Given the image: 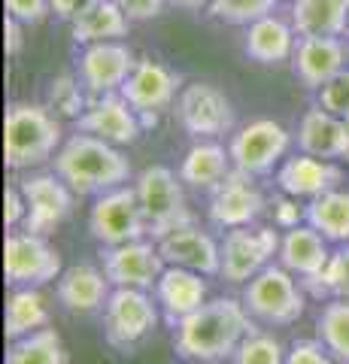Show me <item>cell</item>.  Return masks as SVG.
Masks as SVG:
<instances>
[{"label":"cell","instance_id":"34","mask_svg":"<svg viewBox=\"0 0 349 364\" xmlns=\"http://www.w3.org/2000/svg\"><path fill=\"white\" fill-rule=\"evenodd\" d=\"M82 79H76L70 73H61L55 76L49 82V91H46V107L55 112L58 119H80L82 112L88 109V100L80 88Z\"/></svg>","mask_w":349,"mask_h":364},{"label":"cell","instance_id":"14","mask_svg":"<svg viewBox=\"0 0 349 364\" xmlns=\"http://www.w3.org/2000/svg\"><path fill=\"white\" fill-rule=\"evenodd\" d=\"M18 186L28 200V215L21 228L31 234H52L73 213V188L58 173H37L18 179Z\"/></svg>","mask_w":349,"mask_h":364},{"label":"cell","instance_id":"1","mask_svg":"<svg viewBox=\"0 0 349 364\" xmlns=\"http://www.w3.org/2000/svg\"><path fill=\"white\" fill-rule=\"evenodd\" d=\"M252 331L255 325L243 301L216 298L173 325V352L183 361L219 364L234 358V352Z\"/></svg>","mask_w":349,"mask_h":364},{"label":"cell","instance_id":"8","mask_svg":"<svg viewBox=\"0 0 349 364\" xmlns=\"http://www.w3.org/2000/svg\"><path fill=\"white\" fill-rule=\"evenodd\" d=\"M173 116L195 140H216V136L231 134L237 124L231 100L210 82H191L179 91Z\"/></svg>","mask_w":349,"mask_h":364},{"label":"cell","instance_id":"27","mask_svg":"<svg viewBox=\"0 0 349 364\" xmlns=\"http://www.w3.org/2000/svg\"><path fill=\"white\" fill-rule=\"evenodd\" d=\"M234 170L231 152L213 140H198L186 152L183 164H179V179L191 188H207L213 191L219 182Z\"/></svg>","mask_w":349,"mask_h":364},{"label":"cell","instance_id":"28","mask_svg":"<svg viewBox=\"0 0 349 364\" xmlns=\"http://www.w3.org/2000/svg\"><path fill=\"white\" fill-rule=\"evenodd\" d=\"M131 31V18L125 16L116 0H97V4L82 13L76 21H70V33L76 43L92 46V43H107V40H122Z\"/></svg>","mask_w":349,"mask_h":364},{"label":"cell","instance_id":"15","mask_svg":"<svg viewBox=\"0 0 349 364\" xmlns=\"http://www.w3.org/2000/svg\"><path fill=\"white\" fill-rule=\"evenodd\" d=\"M76 128L112 146H128L137 143V136L143 134V122L140 112L119 91H112V95H97L95 100H88V109L76 119Z\"/></svg>","mask_w":349,"mask_h":364},{"label":"cell","instance_id":"44","mask_svg":"<svg viewBox=\"0 0 349 364\" xmlns=\"http://www.w3.org/2000/svg\"><path fill=\"white\" fill-rule=\"evenodd\" d=\"M21 28H25V25H21L18 18L6 16V21H4V33H6L4 46H6V55H18L21 52V43H25V31H21Z\"/></svg>","mask_w":349,"mask_h":364},{"label":"cell","instance_id":"10","mask_svg":"<svg viewBox=\"0 0 349 364\" xmlns=\"http://www.w3.org/2000/svg\"><path fill=\"white\" fill-rule=\"evenodd\" d=\"M279 237L274 228H231L222 240V270L219 277L231 286H243L249 282L255 273H262L270 258L279 255Z\"/></svg>","mask_w":349,"mask_h":364},{"label":"cell","instance_id":"22","mask_svg":"<svg viewBox=\"0 0 349 364\" xmlns=\"http://www.w3.org/2000/svg\"><path fill=\"white\" fill-rule=\"evenodd\" d=\"M200 277H204V273L167 264L164 273L159 277V282H155V301H159L171 328L179 322V318H186L188 313H195L198 306L207 304V282Z\"/></svg>","mask_w":349,"mask_h":364},{"label":"cell","instance_id":"25","mask_svg":"<svg viewBox=\"0 0 349 364\" xmlns=\"http://www.w3.org/2000/svg\"><path fill=\"white\" fill-rule=\"evenodd\" d=\"M328 258H331L328 240H325L313 225L289 228L286 237L279 240V264L289 273H298L301 279L322 273V267L328 264Z\"/></svg>","mask_w":349,"mask_h":364},{"label":"cell","instance_id":"18","mask_svg":"<svg viewBox=\"0 0 349 364\" xmlns=\"http://www.w3.org/2000/svg\"><path fill=\"white\" fill-rule=\"evenodd\" d=\"M176 91H179V76L173 70H167L161 61L140 58L131 76L125 79V85L119 88V95L143 116V112H161L173 107L179 97Z\"/></svg>","mask_w":349,"mask_h":364},{"label":"cell","instance_id":"3","mask_svg":"<svg viewBox=\"0 0 349 364\" xmlns=\"http://www.w3.org/2000/svg\"><path fill=\"white\" fill-rule=\"evenodd\" d=\"M61 122L49 107L9 104L4 119V155L9 170H28L58 152Z\"/></svg>","mask_w":349,"mask_h":364},{"label":"cell","instance_id":"42","mask_svg":"<svg viewBox=\"0 0 349 364\" xmlns=\"http://www.w3.org/2000/svg\"><path fill=\"white\" fill-rule=\"evenodd\" d=\"M25 215H28V200L21 195V186H6V210H4V219H6V228L25 225Z\"/></svg>","mask_w":349,"mask_h":364},{"label":"cell","instance_id":"9","mask_svg":"<svg viewBox=\"0 0 349 364\" xmlns=\"http://www.w3.org/2000/svg\"><path fill=\"white\" fill-rule=\"evenodd\" d=\"M88 231L100 246H122L149 237L137 200V188L119 186L112 191H104L95 200L92 213H88Z\"/></svg>","mask_w":349,"mask_h":364},{"label":"cell","instance_id":"16","mask_svg":"<svg viewBox=\"0 0 349 364\" xmlns=\"http://www.w3.org/2000/svg\"><path fill=\"white\" fill-rule=\"evenodd\" d=\"M76 67H80L82 85L92 95H112V91L125 85V79L137 67V58H134L131 46L119 40H107V43L85 46Z\"/></svg>","mask_w":349,"mask_h":364},{"label":"cell","instance_id":"46","mask_svg":"<svg viewBox=\"0 0 349 364\" xmlns=\"http://www.w3.org/2000/svg\"><path fill=\"white\" fill-rule=\"evenodd\" d=\"M346 122V143H349V119H343ZM346 161H349V146H346Z\"/></svg>","mask_w":349,"mask_h":364},{"label":"cell","instance_id":"23","mask_svg":"<svg viewBox=\"0 0 349 364\" xmlns=\"http://www.w3.org/2000/svg\"><path fill=\"white\" fill-rule=\"evenodd\" d=\"M295 46H298V31L291 25V18L286 21L276 13L246 25V33H243L246 58L255 64H267V67L289 61L295 55Z\"/></svg>","mask_w":349,"mask_h":364},{"label":"cell","instance_id":"2","mask_svg":"<svg viewBox=\"0 0 349 364\" xmlns=\"http://www.w3.org/2000/svg\"><path fill=\"white\" fill-rule=\"evenodd\" d=\"M55 173L73 188V195L100 198L104 191L125 186L131 179V161L112 143L95 134L76 131L55 152Z\"/></svg>","mask_w":349,"mask_h":364},{"label":"cell","instance_id":"19","mask_svg":"<svg viewBox=\"0 0 349 364\" xmlns=\"http://www.w3.org/2000/svg\"><path fill=\"white\" fill-rule=\"evenodd\" d=\"M159 252L167 264L204 273V277H219L222 270V243H216L207 231H200L195 225L176 228L173 234L161 237Z\"/></svg>","mask_w":349,"mask_h":364},{"label":"cell","instance_id":"24","mask_svg":"<svg viewBox=\"0 0 349 364\" xmlns=\"http://www.w3.org/2000/svg\"><path fill=\"white\" fill-rule=\"evenodd\" d=\"M298 149L316 158H328V161H346V122L331 116L328 109L319 104L310 107L298 122Z\"/></svg>","mask_w":349,"mask_h":364},{"label":"cell","instance_id":"45","mask_svg":"<svg viewBox=\"0 0 349 364\" xmlns=\"http://www.w3.org/2000/svg\"><path fill=\"white\" fill-rule=\"evenodd\" d=\"M167 4H173V6H183V9H191V13H198V9L210 6L213 0H167Z\"/></svg>","mask_w":349,"mask_h":364},{"label":"cell","instance_id":"36","mask_svg":"<svg viewBox=\"0 0 349 364\" xmlns=\"http://www.w3.org/2000/svg\"><path fill=\"white\" fill-rule=\"evenodd\" d=\"M234 364H286V352L283 343L270 334L252 331L249 337L240 343V349L234 352Z\"/></svg>","mask_w":349,"mask_h":364},{"label":"cell","instance_id":"21","mask_svg":"<svg viewBox=\"0 0 349 364\" xmlns=\"http://www.w3.org/2000/svg\"><path fill=\"white\" fill-rule=\"evenodd\" d=\"M109 286L104 270H97L95 264H73L67 267L58 277V286H55V294H58V304L67 313L73 316H92L97 310H104L109 301Z\"/></svg>","mask_w":349,"mask_h":364},{"label":"cell","instance_id":"39","mask_svg":"<svg viewBox=\"0 0 349 364\" xmlns=\"http://www.w3.org/2000/svg\"><path fill=\"white\" fill-rule=\"evenodd\" d=\"M6 16L18 18L21 25H40L52 13V0H4Z\"/></svg>","mask_w":349,"mask_h":364},{"label":"cell","instance_id":"29","mask_svg":"<svg viewBox=\"0 0 349 364\" xmlns=\"http://www.w3.org/2000/svg\"><path fill=\"white\" fill-rule=\"evenodd\" d=\"M307 225H313L328 243H349V191L331 188L307 203Z\"/></svg>","mask_w":349,"mask_h":364},{"label":"cell","instance_id":"11","mask_svg":"<svg viewBox=\"0 0 349 364\" xmlns=\"http://www.w3.org/2000/svg\"><path fill=\"white\" fill-rule=\"evenodd\" d=\"M291 146V134L274 119H255L234 131L228 152L237 170L249 176H267L286 158Z\"/></svg>","mask_w":349,"mask_h":364},{"label":"cell","instance_id":"32","mask_svg":"<svg viewBox=\"0 0 349 364\" xmlns=\"http://www.w3.org/2000/svg\"><path fill=\"white\" fill-rule=\"evenodd\" d=\"M304 282V291L313 294L316 301L322 298H346L349 301V243H343L337 252H331L328 264L322 267V273H316V277H307L301 279Z\"/></svg>","mask_w":349,"mask_h":364},{"label":"cell","instance_id":"6","mask_svg":"<svg viewBox=\"0 0 349 364\" xmlns=\"http://www.w3.org/2000/svg\"><path fill=\"white\" fill-rule=\"evenodd\" d=\"M240 301L252 318L267 325H291L304 316V291L283 264H267L262 273H255L246 282Z\"/></svg>","mask_w":349,"mask_h":364},{"label":"cell","instance_id":"13","mask_svg":"<svg viewBox=\"0 0 349 364\" xmlns=\"http://www.w3.org/2000/svg\"><path fill=\"white\" fill-rule=\"evenodd\" d=\"M104 273L112 289H155V282L164 273L167 261L159 252V243L152 240H131L122 246H104L100 252Z\"/></svg>","mask_w":349,"mask_h":364},{"label":"cell","instance_id":"35","mask_svg":"<svg viewBox=\"0 0 349 364\" xmlns=\"http://www.w3.org/2000/svg\"><path fill=\"white\" fill-rule=\"evenodd\" d=\"M279 6V0H213L207 6L210 16L225 25H252V21L274 16Z\"/></svg>","mask_w":349,"mask_h":364},{"label":"cell","instance_id":"33","mask_svg":"<svg viewBox=\"0 0 349 364\" xmlns=\"http://www.w3.org/2000/svg\"><path fill=\"white\" fill-rule=\"evenodd\" d=\"M316 328H319V340L325 343V349L340 364H349V301L334 298L325 304Z\"/></svg>","mask_w":349,"mask_h":364},{"label":"cell","instance_id":"30","mask_svg":"<svg viewBox=\"0 0 349 364\" xmlns=\"http://www.w3.org/2000/svg\"><path fill=\"white\" fill-rule=\"evenodd\" d=\"M49 325V310H46V298L33 289H13V294L6 298V318H4V334L6 340H18L31 331Z\"/></svg>","mask_w":349,"mask_h":364},{"label":"cell","instance_id":"38","mask_svg":"<svg viewBox=\"0 0 349 364\" xmlns=\"http://www.w3.org/2000/svg\"><path fill=\"white\" fill-rule=\"evenodd\" d=\"M334 355L325 349L322 340H295L286 352V364H334Z\"/></svg>","mask_w":349,"mask_h":364},{"label":"cell","instance_id":"12","mask_svg":"<svg viewBox=\"0 0 349 364\" xmlns=\"http://www.w3.org/2000/svg\"><path fill=\"white\" fill-rule=\"evenodd\" d=\"M267 210L264 195L252 186V176L234 167L210 195V207H207V219L210 225L231 231V228H246L255 225L262 219V213Z\"/></svg>","mask_w":349,"mask_h":364},{"label":"cell","instance_id":"48","mask_svg":"<svg viewBox=\"0 0 349 364\" xmlns=\"http://www.w3.org/2000/svg\"><path fill=\"white\" fill-rule=\"evenodd\" d=\"M346 37H349V25H346Z\"/></svg>","mask_w":349,"mask_h":364},{"label":"cell","instance_id":"43","mask_svg":"<svg viewBox=\"0 0 349 364\" xmlns=\"http://www.w3.org/2000/svg\"><path fill=\"white\" fill-rule=\"evenodd\" d=\"M97 0H52V13L61 21H76L82 13H88Z\"/></svg>","mask_w":349,"mask_h":364},{"label":"cell","instance_id":"47","mask_svg":"<svg viewBox=\"0 0 349 364\" xmlns=\"http://www.w3.org/2000/svg\"><path fill=\"white\" fill-rule=\"evenodd\" d=\"M346 61H349V43H346Z\"/></svg>","mask_w":349,"mask_h":364},{"label":"cell","instance_id":"41","mask_svg":"<svg viewBox=\"0 0 349 364\" xmlns=\"http://www.w3.org/2000/svg\"><path fill=\"white\" fill-rule=\"evenodd\" d=\"M116 4L125 9V16L131 21H149V18H159L164 13L167 0H116Z\"/></svg>","mask_w":349,"mask_h":364},{"label":"cell","instance_id":"4","mask_svg":"<svg viewBox=\"0 0 349 364\" xmlns=\"http://www.w3.org/2000/svg\"><path fill=\"white\" fill-rule=\"evenodd\" d=\"M171 167H146L143 173L134 182L137 188V200H140V210H143V219H146V231L155 243L161 237L173 234L176 228H186V225H195V215L186 207V195H183V186Z\"/></svg>","mask_w":349,"mask_h":364},{"label":"cell","instance_id":"5","mask_svg":"<svg viewBox=\"0 0 349 364\" xmlns=\"http://www.w3.org/2000/svg\"><path fill=\"white\" fill-rule=\"evenodd\" d=\"M159 328V301L146 289H112L104 306V337L116 352H134Z\"/></svg>","mask_w":349,"mask_h":364},{"label":"cell","instance_id":"26","mask_svg":"<svg viewBox=\"0 0 349 364\" xmlns=\"http://www.w3.org/2000/svg\"><path fill=\"white\" fill-rule=\"evenodd\" d=\"M298 37H340L349 25V0H291Z\"/></svg>","mask_w":349,"mask_h":364},{"label":"cell","instance_id":"7","mask_svg":"<svg viewBox=\"0 0 349 364\" xmlns=\"http://www.w3.org/2000/svg\"><path fill=\"white\" fill-rule=\"evenodd\" d=\"M61 255L46 234L31 231H9L4 243V277L6 286L25 289V286H46V282L61 277Z\"/></svg>","mask_w":349,"mask_h":364},{"label":"cell","instance_id":"40","mask_svg":"<svg viewBox=\"0 0 349 364\" xmlns=\"http://www.w3.org/2000/svg\"><path fill=\"white\" fill-rule=\"evenodd\" d=\"M274 222L279 225V228H298L301 225V219L307 215V207H301L298 203V198H291V195H286V198H274Z\"/></svg>","mask_w":349,"mask_h":364},{"label":"cell","instance_id":"31","mask_svg":"<svg viewBox=\"0 0 349 364\" xmlns=\"http://www.w3.org/2000/svg\"><path fill=\"white\" fill-rule=\"evenodd\" d=\"M4 364H70L64 340L55 328H40L18 340H9Z\"/></svg>","mask_w":349,"mask_h":364},{"label":"cell","instance_id":"37","mask_svg":"<svg viewBox=\"0 0 349 364\" xmlns=\"http://www.w3.org/2000/svg\"><path fill=\"white\" fill-rule=\"evenodd\" d=\"M316 104L337 119H349V67H343L340 73L316 91Z\"/></svg>","mask_w":349,"mask_h":364},{"label":"cell","instance_id":"20","mask_svg":"<svg viewBox=\"0 0 349 364\" xmlns=\"http://www.w3.org/2000/svg\"><path fill=\"white\" fill-rule=\"evenodd\" d=\"M346 61V43L340 37H301L291 55V67L301 85L319 91L328 79L343 70Z\"/></svg>","mask_w":349,"mask_h":364},{"label":"cell","instance_id":"17","mask_svg":"<svg viewBox=\"0 0 349 364\" xmlns=\"http://www.w3.org/2000/svg\"><path fill=\"white\" fill-rule=\"evenodd\" d=\"M340 182H343L340 164L328 161V158L307 155V152L286 158L276 170L279 191L298 198V200H313V198H319L331 188H340Z\"/></svg>","mask_w":349,"mask_h":364}]
</instances>
